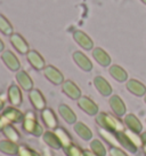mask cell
Listing matches in <instances>:
<instances>
[{"label":"cell","mask_w":146,"mask_h":156,"mask_svg":"<svg viewBox=\"0 0 146 156\" xmlns=\"http://www.w3.org/2000/svg\"><path fill=\"white\" fill-rule=\"evenodd\" d=\"M96 123L99 126H102V129H105L107 131L113 132V133H118V132L123 131V126L122 124L117 118H114L113 116L108 115L106 112H99L96 116Z\"/></svg>","instance_id":"1"},{"label":"cell","mask_w":146,"mask_h":156,"mask_svg":"<svg viewBox=\"0 0 146 156\" xmlns=\"http://www.w3.org/2000/svg\"><path fill=\"white\" fill-rule=\"evenodd\" d=\"M23 129H24V131H26L28 133L32 134V136H40L41 134H44L42 126L38 123L37 117H35L33 112H28L24 115V119H23Z\"/></svg>","instance_id":"2"},{"label":"cell","mask_w":146,"mask_h":156,"mask_svg":"<svg viewBox=\"0 0 146 156\" xmlns=\"http://www.w3.org/2000/svg\"><path fill=\"white\" fill-rule=\"evenodd\" d=\"M1 58L4 61V63L7 66V68L10 69L12 71H18L21 68V63L20 60L16 58L13 52L10 51H4L2 54H1Z\"/></svg>","instance_id":"3"},{"label":"cell","mask_w":146,"mask_h":156,"mask_svg":"<svg viewBox=\"0 0 146 156\" xmlns=\"http://www.w3.org/2000/svg\"><path fill=\"white\" fill-rule=\"evenodd\" d=\"M78 105L83 112H87L88 115H90V116H95V115L98 114V106L88 97L80 98L78 100Z\"/></svg>","instance_id":"4"},{"label":"cell","mask_w":146,"mask_h":156,"mask_svg":"<svg viewBox=\"0 0 146 156\" xmlns=\"http://www.w3.org/2000/svg\"><path fill=\"white\" fill-rule=\"evenodd\" d=\"M44 73L45 76L48 78V80H50L55 85H59V84L64 83V76L62 75V73L53 66H47L44 69Z\"/></svg>","instance_id":"5"},{"label":"cell","mask_w":146,"mask_h":156,"mask_svg":"<svg viewBox=\"0 0 146 156\" xmlns=\"http://www.w3.org/2000/svg\"><path fill=\"white\" fill-rule=\"evenodd\" d=\"M30 101L32 103V106H33L37 110H44L45 108H46V100H45L44 95H42V93L40 92L39 90H37V88H32L31 91H30Z\"/></svg>","instance_id":"6"},{"label":"cell","mask_w":146,"mask_h":156,"mask_svg":"<svg viewBox=\"0 0 146 156\" xmlns=\"http://www.w3.org/2000/svg\"><path fill=\"white\" fill-rule=\"evenodd\" d=\"M94 85L97 88V91L104 97H108L112 94V86L106 79L102 76H96L94 78Z\"/></svg>","instance_id":"7"},{"label":"cell","mask_w":146,"mask_h":156,"mask_svg":"<svg viewBox=\"0 0 146 156\" xmlns=\"http://www.w3.org/2000/svg\"><path fill=\"white\" fill-rule=\"evenodd\" d=\"M62 90L71 99L79 100L81 98V91H80V88L73 83L72 80H64V83L62 84Z\"/></svg>","instance_id":"8"},{"label":"cell","mask_w":146,"mask_h":156,"mask_svg":"<svg viewBox=\"0 0 146 156\" xmlns=\"http://www.w3.org/2000/svg\"><path fill=\"white\" fill-rule=\"evenodd\" d=\"M12 45L15 47V49L21 54L29 53V44L25 41V39L18 34H13L10 36Z\"/></svg>","instance_id":"9"},{"label":"cell","mask_w":146,"mask_h":156,"mask_svg":"<svg viewBox=\"0 0 146 156\" xmlns=\"http://www.w3.org/2000/svg\"><path fill=\"white\" fill-rule=\"evenodd\" d=\"M2 116L9 123H21L24 119V115L14 107H7L2 112Z\"/></svg>","instance_id":"10"},{"label":"cell","mask_w":146,"mask_h":156,"mask_svg":"<svg viewBox=\"0 0 146 156\" xmlns=\"http://www.w3.org/2000/svg\"><path fill=\"white\" fill-rule=\"evenodd\" d=\"M73 38L82 48L87 49V51H89V49H91L94 47L93 40L89 38L88 34H86L85 32L80 31V30H75L73 32Z\"/></svg>","instance_id":"11"},{"label":"cell","mask_w":146,"mask_h":156,"mask_svg":"<svg viewBox=\"0 0 146 156\" xmlns=\"http://www.w3.org/2000/svg\"><path fill=\"white\" fill-rule=\"evenodd\" d=\"M126 86L129 92L137 97H143L146 94V86L137 79H129L127 82Z\"/></svg>","instance_id":"12"},{"label":"cell","mask_w":146,"mask_h":156,"mask_svg":"<svg viewBox=\"0 0 146 156\" xmlns=\"http://www.w3.org/2000/svg\"><path fill=\"white\" fill-rule=\"evenodd\" d=\"M73 60H74V62L79 66V68H81L83 71H90V70L93 69L91 61H90L82 52H79V51L74 52V53H73Z\"/></svg>","instance_id":"13"},{"label":"cell","mask_w":146,"mask_h":156,"mask_svg":"<svg viewBox=\"0 0 146 156\" xmlns=\"http://www.w3.org/2000/svg\"><path fill=\"white\" fill-rule=\"evenodd\" d=\"M41 118L46 124V126L49 129H57L58 127L57 126L58 122H57L56 115L50 108H45L44 110H41Z\"/></svg>","instance_id":"14"},{"label":"cell","mask_w":146,"mask_h":156,"mask_svg":"<svg viewBox=\"0 0 146 156\" xmlns=\"http://www.w3.org/2000/svg\"><path fill=\"white\" fill-rule=\"evenodd\" d=\"M110 106L112 108V110L115 112V115L118 116H123L124 114H126V105L123 102V100H122L121 98L119 97V95H112V97L110 98Z\"/></svg>","instance_id":"15"},{"label":"cell","mask_w":146,"mask_h":156,"mask_svg":"<svg viewBox=\"0 0 146 156\" xmlns=\"http://www.w3.org/2000/svg\"><path fill=\"white\" fill-rule=\"evenodd\" d=\"M115 136H117V139L119 144L123 146V148H126L128 151H130V153H136L137 151V146L131 141V139L128 136L124 131H121V132H118L115 133Z\"/></svg>","instance_id":"16"},{"label":"cell","mask_w":146,"mask_h":156,"mask_svg":"<svg viewBox=\"0 0 146 156\" xmlns=\"http://www.w3.org/2000/svg\"><path fill=\"white\" fill-rule=\"evenodd\" d=\"M124 124L130 131L135 132V133H141L143 130V125H141V121L138 119V117L134 114H128L124 117Z\"/></svg>","instance_id":"17"},{"label":"cell","mask_w":146,"mask_h":156,"mask_svg":"<svg viewBox=\"0 0 146 156\" xmlns=\"http://www.w3.org/2000/svg\"><path fill=\"white\" fill-rule=\"evenodd\" d=\"M28 60H29L30 64L37 70H42L45 69V60L44 58L40 55L37 51H29L28 53Z\"/></svg>","instance_id":"18"},{"label":"cell","mask_w":146,"mask_h":156,"mask_svg":"<svg viewBox=\"0 0 146 156\" xmlns=\"http://www.w3.org/2000/svg\"><path fill=\"white\" fill-rule=\"evenodd\" d=\"M16 80L25 91H31L33 88V82L24 70H18L16 73Z\"/></svg>","instance_id":"19"},{"label":"cell","mask_w":146,"mask_h":156,"mask_svg":"<svg viewBox=\"0 0 146 156\" xmlns=\"http://www.w3.org/2000/svg\"><path fill=\"white\" fill-rule=\"evenodd\" d=\"M93 56L98 63L101 64V66H103V67H107V66L111 64V56H110L104 49L101 48V47L94 48Z\"/></svg>","instance_id":"20"},{"label":"cell","mask_w":146,"mask_h":156,"mask_svg":"<svg viewBox=\"0 0 146 156\" xmlns=\"http://www.w3.org/2000/svg\"><path fill=\"white\" fill-rule=\"evenodd\" d=\"M58 112L61 114V116L65 119V122H68V124H75L77 123V115L68 105H59Z\"/></svg>","instance_id":"21"},{"label":"cell","mask_w":146,"mask_h":156,"mask_svg":"<svg viewBox=\"0 0 146 156\" xmlns=\"http://www.w3.org/2000/svg\"><path fill=\"white\" fill-rule=\"evenodd\" d=\"M74 131L77 132V134L81 139L86 140V141L90 140L93 138V132H91V130L82 122H77L74 124Z\"/></svg>","instance_id":"22"},{"label":"cell","mask_w":146,"mask_h":156,"mask_svg":"<svg viewBox=\"0 0 146 156\" xmlns=\"http://www.w3.org/2000/svg\"><path fill=\"white\" fill-rule=\"evenodd\" d=\"M8 99L13 106H20L22 103V93L17 85H10L8 88Z\"/></svg>","instance_id":"23"},{"label":"cell","mask_w":146,"mask_h":156,"mask_svg":"<svg viewBox=\"0 0 146 156\" xmlns=\"http://www.w3.org/2000/svg\"><path fill=\"white\" fill-rule=\"evenodd\" d=\"M55 134L57 136V138H58L59 141H61V145H62V147H63L65 151L68 149V147H71L73 145L72 139H71L70 134L64 130L63 127H57V129H55Z\"/></svg>","instance_id":"24"},{"label":"cell","mask_w":146,"mask_h":156,"mask_svg":"<svg viewBox=\"0 0 146 156\" xmlns=\"http://www.w3.org/2000/svg\"><path fill=\"white\" fill-rule=\"evenodd\" d=\"M18 145L16 142H13L10 140H1L0 141V151L7 155H16L18 153Z\"/></svg>","instance_id":"25"},{"label":"cell","mask_w":146,"mask_h":156,"mask_svg":"<svg viewBox=\"0 0 146 156\" xmlns=\"http://www.w3.org/2000/svg\"><path fill=\"white\" fill-rule=\"evenodd\" d=\"M108 71H110V75H111L115 80L120 82V83L126 82L127 78H128V73H127L126 70H124L123 68H121L120 66H118V64L111 66Z\"/></svg>","instance_id":"26"},{"label":"cell","mask_w":146,"mask_h":156,"mask_svg":"<svg viewBox=\"0 0 146 156\" xmlns=\"http://www.w3.org/2000/svg\"><path fill=\"white\" fill-rule=\"evenodd\" d=\"M42 139H44V141L46 142L49 147H51L54 149H59V148H62L61 141H59V139L57 138V136L55 134V132H51V131L45 132L44 134H42Z\"/></svg>","instance_id":"27"},{"label":"cell","mask_w":146,"mask_h":156,"mask_svg":"<svg viewBox=\"0 0 146 156\" xmlns=\"http://www.w3.org/2000/svg\"><path fill=\"white\" fill-rule=\"evenodd\" d=\"M2 133L7 136V139L10 140V141L13 142H17L20 140V133L17 132V130L15 129L12 124H7L4 129H2Z\"/></svg>","instance_id":"28"},{"label":"cell","mask_w":146,"mask_h":156,"mask_svg":"<svg viewBox=\"0 0 146 156\" xmlns=\"http://www.w3.org/2000/svg\"><path fill=\"white\" fill-rule=\"evenodd\" d=\"M90 148H91V151H93L97 156L106 155V148H105V146H104L98 139L91 140V142H90Z\"/></svg>","instance_id":"29"},{"label":"cell","mask_w":146,"mask_h":156,"mask_svg":"<svg viewBox=\"0 0 146 156\" xmlns=\"http://www.w3.org/2000/svg\"><path fill=\"white\" fill-rule=\"evenodd\" d=\"M0 31L6 36L13 34V27L9 23V21L1 14H0Z\"/></svg>","instance_id":"30"},{"label":"cell","mask_w":146,"mask_h":156,"mask_svg":"<svg viewBox=\"0 0 146 156\" xmlns=\"http://www.w3.org/2000/svg\"><path fill=\"white\" fill-rule=\"evenodd\" d=\"M99 133L102 134V136L105 139V140H106V141H108L110 144L114 145V146H117L118 144H119V141H118V139H117V136H115V133L107 131V130H105V129H99Z\"/></svg>","instance_id":"31"},{"label":"cell","mask_w":146,"mask_h":156,"mask_svg":"<svg viewBox=\"0 0 146 156\" xmlns=\"http://www.w3.org/2000/svg\"><path fill=\"white\" fill-rule=\"evenodd\" d=\"M18 156H40V154L37 151H33L32 148H30L28 146H20L18 148V153H17Z\"/></svg>","instance_id":"32"},{"label":"cell","mask_w":146,"mask_h":156,"mask_svg":"<svg viewBox=\"0 0 146 156\" xmlns=\"http://www.w3.org/2000/svg\"><path fill=\"white\" fill-rule=\"evenodd\" d=\"M66 154H68V156H85L83 155V151H81V149H80L79 147L75 146L74 144L66 149Z\"/></svg>","instance_id":"33"},{"label":"cell","mask_w":146,"mask_h":156,"mask_svg":"<svg viewBox=\"0 0 146 156\" xmlns=\"http://www.w3.org/2000/svg\"><path fill=\"white\" fill-rule=\"evenodd\" d=\"M126 133L128 134V136H129V138L131 139V141L134 142V144H135V145H136L137 147L141 146V142H143V141H141V136H137V133H135V132L130 131V130H129V131H127Z\"/></svg>","instance_id":"34"},{"label":"cell","mask_w":146,"mask_h":156,"mask_svg":"<svg viewBox=\"0 0 146 156\" xmlns=\"http://www.w3.org/2000/svg\"><path fill=\"white\" fill-rule=\"evenodd\" d=\"M110 154H111L112 156H128L124 151H122V149H120V148L117 146L111 147V148H110Z\"/></svg>","instance_id":"35"},{"label":"cell","mask_w":146,"mask_h":156,"mask_svg":"<svg viewBox=\"0 0 146 156\" xmlns=\"http://www.w3.org/2000/svg\"><path fill=\"white\" fill-rule=\"evenodd\" d=\"M7 124H9V122H8L2 115H0V131H2V129H4Z\"/></svg>","instance_id":"36"},{"label":"cell","mask_w":146,"mask_h":156,"mask_svg":"<svg viewBox=\"0 0 146 156\" xmlns=\"http://www.w3.org/2000/svg\"><path fill=\"white\" fill-rule=\"evenodd\" d=\"M83 155L85 156H97L93 151H89V149H85V151H83Z\"/></svg>","instance_id":"37"},{"label":"cell","mask_w":146,"mask_h":156,"mask_svg":"<svg viewBox=\"0 0 146 156\" xmlns=\"http://www.w3.org/2000/svg\"><path fill=\"white\" fill-rule=\"evenodd\" d=\"M141 141H143V144H146V132H143V133H141Z\"/></svg>","instance_id":"38"},{"label":"cell","mask_w":146,"mask_h":156,"mask_svg":"<svg viewBox=\"0 0 146 156\" xmlns=\"http://www.w3.org/2000/svg\"><path fill=\"white\" fill-rule=\"evenodd\" d=\"M4 48H5V45H4V41L0 39V52H2L4 51Z\"/></svg>","instance_id":"39"},{"label":"cell","mask_w":146,"mask_h":156,"mask_svg":"<svg viewBox=\"0 0 146 156\" xmlns=\"http://www.w3.org/2000/svg\"><path fill=\"white\" fill-rule=\"evenodd\" d=\"M4 106H5V103H4V101L0 99V110H2V109H4Z\"/></svg>","instance_id":"40"},{"label":"cell","mask_w":146,"mask_h":156,"mask_svg":"<svg viewBox=\"0 0 146 156\" xmlns=\"http://www.w3.org/2000/svg\"><path fill=\"white\" fill-rule=\"evenodd\" d=\"M143 149H144V153L146 154V144H144V145H143Z\"/></svg>","instance_id":"41"},{"label":"cell","mask_w":146,"mask_h":156,"mask_svg":"<svg viewBox=\"0 0 146 156\" xmlns=\"http://www.w3.org/2000/svg\"><path fill=\"white\" fill-rule=\"evenodd\" d=\"M141 1H143V2H144V4L146 5V0H141Z\"/></svg>","instance_id":"42"},{"label":"cell","mask_w":146,"mask_h":156,"mask_svg":"<svg viewBox=\"0 0 146 156\" xmlns=\"http://www.w3.org/2000/svg\"><path fill=\"white\" fill-rule=\"evenodd\" d=\"M144 101H145V103H146V94H145V98H144Z\"/></svg>","instance_id":"43"}]
</instances>
